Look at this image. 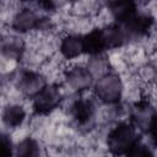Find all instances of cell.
Returning a JSON list of instances; mask_svg holds the SVG:
<instances>
[{
	"instance_id": "obj_18",
	"label": "cell",
	"mask_w": 157,
	"mask_h": 157,
	"mask_svg": "<svg viewBox=\"0 0 157 157\" xmlns=\"http://www.w3.org/2000/svg\"><path fill=\"white\" fill-rule=\"evenodd\" d=\"M1 145H2V151H4L5 156L15 155V146H13V142H12L10 135L2 132V135H1Z\"/></svg>"
},
{
	"instance_id": "obj_23",
	"label": "cell",
	"mask_w": 157,
	"mask_h": 157,
	"mask_svg": "<svg viewBox=\"0 0 157 157\" xmlns=\"http://www.w3.org/2000/svg\"><path fill=\"white\" fill-rule=\"evenodd\" d=\"M20 2H33V1H37V0H17Z\"/></svg>"
},
{
	"instance_id": "obj_5",
	"label": "cell",
	"mask_w": 157,
	"mask_h": 157,
	"mask_svg": "<svg viewBox=\"0 0 157 157\" xmlns=\"http://www.w3.org/2000/svg\"><path fill=\"white\" fill-rule=\"evenodd\" d=\"M45 76L39 71L22 70L16 77V87L25 98L33 99L47 85Z\"/></svg>"
},
{
	"instance_id": "obj_20",
	"label": "cell",
	"mask_w": 157,
	"mask_h": 157,
	"mask_svg": "<svg viewBox=\"0 0 157 157\" xmlns=\"http://www.w3.org/2000/svg\"><path fill=\"white\" fill-rule=\"evenodd\" d=\"M38 7L44 11V12H48V13H53L55 12L56 7H58V2L55 0H37L36 1Z\"/></svg>"
},
{
	"instance_id": "obj_3",
	"label": "cell",
	"mask_w": 157,
	"mask_h": 157,
	"mask_svg": "<svg viewBox=\"0 0 157 157\" xmlns=\"http://www.w3.org/2000/svg\"><path fill=\"white\" fill-rule=\"evenodd\" d=\"M64 101L63 91L58 83H47L45 87L32 99V108L36 115H49L56 110Z\"/></svg>"
},
{
	"instance_id": "obj_14",
	"label": "cell",
	"mask_w": 157,
	"mask_h": 157,
	"mask_svg": "<svg viewBox=\"0 0 157 157\" xmlns=\"http://www.w3.org/2000/svg\"><path fill=\"white\" fill-rule=\"evenodd\" d=\"M26 52V44L22 38L16 36L4 37L1 42V53L9 60L21 61Z\"/></svg>"
},
{
	"instance_id": "obj_12",
	"label": "cell",
	"mask_w": 157,
	"mask_h": 157,
	"mask_svg": "<svg viewBox=\"0 0 157 157\" xmlns=\"http://www.w3.org/2000/svg\"><path fill=\"white\" fill-rule=\"evenodd\" d=\"M103 32L105 36L108 50L121 48L131 40L125 27L118 22H113V23L107 25L105 27H103Z\"/></svg>"
},
{
	"instance_id": "obj_7",
	"label": "cell",
	"mask_w": 157,
	"mask_h": 157,
	"mask_svg": "<svg viewBox=\"0 0 157 157\" xmlns=\"http://www.w3.org/2000/svg\"><path fill=\"white\" fill-rule=\"evenodd\" d=\"M42 16L29 7H22L12 16L10 27L15 33L26 34L32 31H38Z\"/></svg>"
},
{
	"instance_id": "obj_8",
	"label": "cell",
	"mask_w": 157,
	"mask_h": 157,
	"mask_svg": "<svg viewBox=\"0 0 157 157\" xmlns=\"http://www.w3.org/2000/svg\"><path fill=\"white\" fill-rule=\"evenodd\" d=\"M123 26L125 27L130 39H140L151 34L156 26V18L151 13L137 12L130 21H128Z\"/></svg>"
},
{
	"instance_id": "obj_2",
	"label": "cell",
	"mask_w": 157,
	"mask_h": 157,
	"mask_svg": "<svg viewBox=\"0 0 157 157\" xmlns=\"http://www.w3.org/2000/svg\"><path fill=\"white\" fill-rule=\"evenodd\" d=\"M94 97L107 105H117L121 102L124 85L119 74L117 72H104L93 83Z\"/></svg>"
},
{
	"instance_id": "obj_4",
	"label": "cell",
	"mask_w": 157,
	"mask_h": 157,
	"mask_svg": "<svg viewBox=\"0 0 157 157\" xmlns=\"http://www.w3.org/2000/svg\"><path fill=\"white\" fill-rule=\"evenodd\" d=\"M64 80L66 85L76 93H82L93 87L94 76L90 67L74 65L64 71Z\"/></svg>"
},
{
	"instance_id": "obj_9",
	"label": "cell",
	"mask_w": 157,
	"mask_h": 157,
	"mask_svg": "<svg viewBox=\"0 0 157 157\" xmlns=\"http://www.w3.org/2000/svg\"><path fill=\"white\" fill-rule=\"evenodd\" d=\"M70 115L77 126L91 125L96 115V105L90 98H77L70 105Z\"/></svg>"
},
{
	"instance_id": "obj_17",
	"label": "cell",
	"mask_w": 157,
	"mask_h": 157,
	"mask_svg": "<svg viewBox=\"0 0 157 157\" xmlns=\"http://www.w3.org/2000/svg\"><path fill=\"white\" fill-rule=\"evenodd\" d=\"M155 152L151 150V147H148L146 144L142 142V140H139L134 147L130 150V152L128 153V156H152Z\"/></svg>"
},
{
	"instance_id": "obj_11",
	"label": "cell",
	"mask_w": 157,
	"mask_h": 157,
	"mask_svg": "<svg viewBox=\"0 0 157 157\" xmlns=\"http://www.w3.org/2000/svg\"><path fill=\"white\" fill-rule=\"evenodd\" d=\"M59 53L65 60H74L85 54L83 48V34L67 33L59 43Z\"/></svg>"
},
{
	"instance_id": "obj_10",
	"label": "cell",
	"mask_w": 157,
	"mask_h": 157,
	"mask_svg": "<svg viewBox=\"0 0 157 157\" xmlns=\"http://www.w3.org/2000/svg\"><path fill=\"white\" fill-rule=\"evenodd\" d=\"M83 48H85V54L92 58L103 55L108 50L103 28L96 27L92 28L86 34H83Z\"/></svg>"
},
{
	"instance_id": "obj_19",
	"label": "cell",
	"mask_w": 157,
	"mask_h": 157,
	"mask_svg": "<svg viewBox=\"0 0 157 157\" xmlns=\"http://www.w3.org/2000/svg\"><path fill=\"white\" fill-rule=\"evenodd\" d=\"M147 134L151 139V142L153 145V147L157 148V112L155 113V115L152 117L148 128H147Z\"/></svg>"
},
{
	"instance_id": "obj_13",
	"label": "cell",
	"mask_w": 157,
	"mask_h": 157,
	"mask_svg": "<svg viewBox=\"0 0 157 157\" xmlns=\"http://www.w3.org/2000/svg\"><path fill=\"white\" fill-rule=\"evenodd\" d=\"M137 9V5L132 0H118L108 7L114 22L121 25L130 21L139 12Z\"/></svg>"
},
{
	"instance_id": "obj_22",
	"label": "cell",
	"mask_w": 157,
	"mask_h": 157,
	"mask_svg": "<svg viewBox=\"0 0 157 157\" xmlns=\"http://www.w3.org/2000/svg\"><path fill=\"white\" fill-rule=\"evenodd\" d=\"M136 5H137V7H142V6H146V5H148L152 0H132Z\"/></svg>"
},
{
	"instance_id": "obj_21",
	"label": "cell",
	"mask_w": 157,
	"mask_h": 157,
	"mask_svg": "<svg viewBox=\"0 0 157 157\" xmlns=\"http://www.w3.org/2000/svg\"><path fill=\"white\" fill-rule=\"evenodd\" d=\"M115 1H118V0H97V2H98V5H101V6H103V7H109L112 4H114Z\"/></svg>"
},
{
	"instance_id": "obj_15",
	"label": "cell",
	"mask_w": 157,
	"mask_h": 157,
	"mask_svg": "<svg viewBox=\"0 0 157 157\" xmlns=\"http://www.w3.org/2000/svg\"><path fill=\"white\" fill-rule=\"evenodd\" d=\"M27 117V112L23 105L18 103L7 104L2 110V123L7 129H17L22 126Z\"/></svg>"
},
{
	"instance_id": "obj_1",
	"label": "cell",
	"mask_w": 157,
	"mask_h": 157,
	"mask_svg": "<svg viewBox=\"0 0 157 157\" xmlns=\"http://www.w3.org/2000/svg\"><path fill=\"white\" fill-rule=\"evenodd\" d=\"M137 129L130 121H119L117 123L107 134L105 145L112 155H125L130 152L134 145L141 140V136L137 134Z\"/></svg>"
},
{
	"instance_id": "obj_6",
	"label": "cell",
	"mask_w": 157,
	"mask_h": 157,
	"mask_svg": "<svg viewBox=\"0 0 157 157\" xmlns=\"http://www.w3.org/2000/svg\"><path fill=\"white\" fill-rule=\"evenodd\" d=\"M157 110L153 108L148 97H141L136 102L132 103L130 107L129 113V121L139 130V131H147L148 124Z\"/></svg>"
},
{
	"instance_id": "obj_16",
	"label": "cell",
	"mask_w": 157,
	"mask_h": 157,
	"mask_svg": "<svg viewBox=\"0 0 157 157\" xmlns=\"http://www.w3.org/2000/svg\"><path fill=\"white\" fill-rule=\"evenodd\" d=\"M40 155V146L38 141L31 136L25 137L15 146V156L18 157H33Z\"/></svg>"
}]
</instances>
